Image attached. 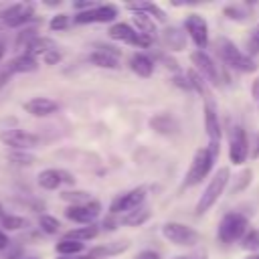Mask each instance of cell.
Listing matches in <instances>:
<instances>
[{
	"instance_id": "1",
	"label": "cell",
	"mask_w": 259,
	"mask_h": 259,
	"mask_svg": "<svg viewBox=\"0 0 259 259\" xmlns=\"http://www.w3.org/2000/svg\"><path fill=\"white\" fill-rule=\"evenodd\" d=\"M217 53L221 57V61L239 73H255L257 71V63L253 61L251 55H245L233 40H229L227 36H219L217 38Z\"/></svg>"
},
{
	"instance_id": "2",
	"label": "cell",
	"mask_w": 259,
	"mask_h": 259,
	"mask_svg": "<svg viewBox=\"0 0 259 259\" xmlns=\"http://www.w3.org/2000/svg\"><path fill=\"white\" fill-rule=\"evenodd\" d=\"M229 178H231V170L227 166L219 168V172L210 178V182L206 184L204 192L200 194V198L196 200V206H194V212L196 214H204L206 210H210L214 206V202L221 198V194L225 192L227 184H229Z\"/></svg>"
},
{
	"instance_id": "3",
	"label": "cell",
	"mask_w": 259,
	"mask_h": 259,
	"mask_svg": "<svg viewBox=\"0 0 259 259\" xmlns=\"http://www.w3.org/2000/svg\"><path fill=\"white\" fill-rule=\"evenodd\" d=\"M247 227H249V221L245 214L241 212H227L221 223H219V229H217V237L221 243L225 245H231L235 241H241L245 235H247Z\"/></svg>"
},
{
	"instance_id": "4",
	"label": "cell",
	"mask_w": 259,
	"mask_h": 259,
	"mask_svg": "<svg viewBox=\"0 0 259 259\" xmlns=\"http://www.w3.org/2000/svg\"><path fill=\"white\" fill-rule=\"evenodd\" d=\"M214 154L208 150V148H198L192 156V162H190V168L184 176V186H196L200 184L212 170V164H214Z\"/></svg>"
},
{
	"instance_id": "5",
	"label": "cell",
	"mask_w": 259,
	"mask_h": 259,
	"mask_svg": "<svg viewBox=\"0 0 259 259\" xmlns=\"http://www.w3.org/2000/svg\"><path fill=\"white\" fill-rule=\"evenodd\" d=\"M162 235L166 241L178 245V247H194L198 241H200V233L184 223H176V221H170L162 227Z\"/></svg>"
},
{
	"instance_id": "6",
	"label": "cell",
	"mask_w": 259,
	"mask_h": 259,
	"mask_svg": "<svg viewBox=\"0 0 259 259\" xmlns=\"http://www.w3.org/2000/svg\"><path fill=\"white\" fill-rule=\"evenodd\" d=\"M109 36L113 40H119V42H125V45H132V47H138V49H148L152 45V36L148 34H142L138 32L134 26H130L127 22H115L109 26Z\"/></svg>"
},
{
	"instance_id": "7",
	"label": "cell",
	"mask_w": 259,
	"mask_h": 259,
	"mask_svg": "<svg viewBox=\"0 0 259 259\" xmlns=\"http://www.w3.org/2000/svg\"><path fill=\"white\" fill-rule=\"evenodd\" d=\"M0 142L12 150H32L36 146H40V138L32 132H26V130H16V127H8L4 132H0Z\"/></svg>"
},
{
	"instance_id": "8",
	"label": "cell",
	"mask_w": 259,
	"mask_h": 259,
	"mask_svg": "<svg viewBox=\"0 0 259 259\" xmlns=\"http://www.w3.org/2000/svg\"><path fill=\"white\" fill-rule=\"evenodd\" d=\"M144 200H146V188L144 186H138V188H132L127 192H121L119 196H115L109 204V214H125L130 210H136L140 206H144Z\"/></svg>"
},
{
	"instance_id": "9",
	"label": "cell",
	"mask_w": 259,
	"mask_h": 259,
	"mask_svg": "<svg viewBox=\"0 0 259 259\" xmlns=\"http://www.w3.org/2000/svg\"><path fill=\"white\" fill-rule=\"evenodd\" d=\"M0 18L4 20L6 26L18 28L26 26L28 22L34 20V6L28 2H18V4H6V8L0 12Z\"/></svg>"
},
{
	"instance_id": "10",
	"label": "cell",
	"mask_w": 259,
	"mask_h": 259,
	"mask_svg": "<svg viewBox=\"0 0 259 259\" xmlns=\"http://www.w3.org/2000/svg\"><path fill=\"white\" fill-rule=\"evenodd\" d=\"M249 158V140H247V132L241 125H235L231 132V140H229V160L235 166L245 164Z\"/></svg>"
},
{
	"instance_id": "11",
	"label": "cell",
	"mask_w": 259,
	"mask_h": 259,
	"mask_svg": "<svg viewBox=\"0 0 259 259\" xmlns=\"http://www.w3.org/2000/svg\"><path fill=\"white\" fill-rule=\"evenodd\" d=\"M190 61L194 65V71H198L204 81L212 87H219L221 85V73H219V65H214V61L204 53V51H194L190 55Z\"/></svg>"
},
{
	"instance_id": "12",
	"label": "cell",
	"mask_w": 259,
	"mask_h": 259,
	"mask_svg": "<svg viewBox=\"0 0 259 259\" xmlns=\"http://www.w3.org/2000/svg\"><path fill=\"white\" fill-rule=\"evenodd\" d=\"M184 30L188 32V36L192 38V42L196 45L198 51H204L208 45V24L204 20V16L192 12L186 16L184 20Z\"/></svg>"
},
{
	"instance_id": "13",
	"label": "cell",
	"mask_w": 259,
	"mask_h": 259,
	"mask_svg": "<svg viewBox=\"0 0 259 259\" xmlns=\"http://www.w3.org/2000/svg\"><path fill=\"white\" fill-rule=\"evenodd\" d=\"M101 212V204L97 200H91L87 204H79V206H67L65 208V217L73 223H79L83 227L93 225V221L99 217Z\"/></svg>"
},
{
	"instance_id": "14",
	"label": "cell",
	"mask_w": 259,
	"mask_h": 259,
	"mask_svg": "<svg viewBox=\"0 0 259 259\" xmlns=\"http://www.w3.org/2000/svg\"><path fill=\"white\" fill-rule=\"evenodd\" d=\"M117 16V8L113 4H97L95 8L87 12H77L73 22L77 24H89V22H111Z\"/></svg>"
},
{
	"instance_id": "15",
	"label": "cell",
	"mask_w": 259,
	"mask_h": 259,
	"mask_svg": "<svg viewBox=\"0 0 259 259\" xmlns=\"http://www.w3.org/2000/svg\"><path fill=\"white\" fill-rule=\"evenodd\" d=\"M38 69V63H36V59L34 57H30V55H18V57H14L12 61H8L6 63V67L0 71V87L6 83V79L8 77H12V75H16V73H34Z\"/></svg>"
},
{
	"instance_id": "16",
	"label": "cell",
	"mask_w": 259,
	"mask_h": 259,
	"mask_svg": "<svg viewBox=\"0 0 259 259\" xmlns=\"http://www.w3.org/2000/svg\"><path fill=\"white\" fill-rule=\"evenodd\" d=\"M36 182L45 190H57L61 184H75V178L71 172H67L63 168H47L38 174Z\"/></svg>"
},
{
	"instance_id": "17",
	"label": "cell",
	"mask_w": 259,
	"mask_h": 259,
	"mask_svg": "<svg viewBox=\"0 0 259 259\" xmlns=\"http://www.w3.org/2000/svg\"><path fill=\"white\" fill-rule=\"evenodd\" d=\"M204 130L208 136V144L219 146L221 142V123H219V113L217 105L212 99H204Z\"/></svg>"
},
{
	"instance_id": "18",
	"label": "cell",
	"mask_w": 259,
	"mask_h": 259,
	"mask_svg": "<svg viewBox=\"0 0 259 259\" xmlns=\"http://www.w3.org/2000/svg\"><path fill=\"white\" fill-rule=\"evenodd\" d=\"M148 123H150V127H152L156 134H162V136H176L178 130H180L178 119H176L172 113H166V111L152 115Z\"/></svg>"
},
{
	"instance_id": "19",
	"label": "cell",
	"mask_w": 259,
	"mask_h": 259,
	"mask_svg": "<svg viewBox=\"0 0 259 259\" xmlns=\"http://www.w3.org/2000/svg\"><path fill=\"white\" fill-rule=\"evenodd\" d=\"M24 111L34 115V117H47L59 111V103L51 97H32L24 103Z\"/></svg>"
},
{
	"instance_id": "20",
	"label": "cell",
	"mask_w": 259,
	"mask_h": 259,
	"mask_svg": "<svg viewBox=\"0 0 259 259\" xmlns=\"http://www.w3.org/2000/svg\"><path fill=\"white\" fill-rule=\"evenodd\" d=\"M162 40L170 51H184L186 49V32L178 26H166L162 30Z\"/></svg>"
},
{
	"instance_id": "21",
	"label": "cell",
	"mask_w": 259,
	"mask_h": 259,
	"mask_svg": "<svg viewBox=\"0 0 259 259\" xmlns=\"http://www.w3.org/2000/svg\"><path fill=\"white\" fill-rule=\"evenodd\" d=\"M130 69H132L138 77L148 79V77H152V73H154V61H152L148 55H144V53H136V55H132V59H130Z\"/></svg>"
},
{
	"instance_id": "22",
	"label": "cell",
	"mask_w": 259,
	"mask_h": 259,
	"mask_svg": "<svg viewBox=\"0 0 259 259\" xmlns=\"http://www.w3.org/2000/svg\"><path fill=\"white\" fill-rule=\"evenodd\" d=\"M127 247H130V241H115V243H107V245H101V247H93L89 251V255L95 257V259H107L111 255L123 253Z\"/></svg>"
},
{
	"instance_id": "23",
	"label": "cell",
	"mask_w": 259,
	"mask_h": 259,
	"mask_svg": "<svg viewBox=\"0 0 259 259\" xmlns=\"http://www.w3.org/2000/svg\"><path fill=\"white\" fill-rule=\"evenodd\" d=\"M127 10H132V12H144L152 20L156 18L158 22H164L166 20V12L158 4H154V2H132V4H127Z\"/></svg>"
},
{
	"instance_id": "24",
	"label": "cell",
	"mask_w": 259,
	"mask_h": 259,
	"mask_svg": "<svg viewBox=\"0 0 259 259\" xmlns=\"http://www.w3.org/2000/svg\"><path fill=\"white\" fill-rule=\"evenodd\" d=\"M150 217H152V210L148 206H140L136 210H130V212L121 214L119 217V225H125V227H142Z\"/></svg>"
},
{
	"instance_id": "25",
	"label": "cell",
	"mask_w": 259,
	"mask_h": 259,
	"mask_svg": "<svg viewBox=\"0 0 259 259\" xmlns=\"http://www.w3.org/2000/svg\"><path fill=\"white\" fill-rule=\"evenodd\" d=\"M55 49H57V45H55L53 38H49V36H40V34H38V36L24 49V53L30 55V57H36V55L45 57L49 51H55Z\"/></svg>"
},
{
	"instance_id": "26",
	"label": "cell",
	"mask_w": 259,
	"mask_h": 259,
	"mask_svg": "<svg viewBox=\"0 0 259 259\" xmlns=\"http://www.w3.org/2000/svg\"><path fill=\"white\" fill-rule=\"evenodd\" d=\"M89 61L99 69H119V59L103 51H93L89 55Z\"/></svg>"
},
{
	"instance_id": "27",
	"label": "cell",
	"mask_w": 259,
	"mask_h": 259,
	"mask_svg": "<svg viewBox=\"0 0 259 259\" xmlns=\"http://www.w3.org/2000/svg\"><path fill=\"white\" fill-rule=\"evenodd\" d=\"M97 233H99V229H97L95 225H87V227H77V229L67 231V233L63 235V239H71V241H79V243H83V241L95 239Z\"/></svg>"
},
{
	"instance_id": "28",
	"label": "cell",
	"mask_w": 259,
	"mask_h": 259,
	"mask_svg": "<svg viewBox=\"0 0 259 259\" xmlns=\"http://www.w3.org/2000/svg\"><path fill=\"white\" fill-rule=\"evenodd\" d=\"M55 251L59 253V257H73V255H79L83 251V243L71 241V239H61L55 245Z\"/></svg>"
},
{
	"instance_id": "29",
	"label": "cell",
	"mask_w": 259,
	"mask_h": 259,
	"mask_svg": "<svg viewBox=\"0 0 259 259\" xmlns=\"http://www.w3.org/2000/svg\"><path fill=\"white\" fill-rule=\"evenodd\" d=\"M132 18H134V24H136V30H138V32L148 34V36H152V32H156L154 20H152L148 14H144V12H134Z\"/></svg>"
},
{
	"instance_id": "30",
	"label": "cell",
	"mask_w": 259,
	"mask_h": 259,
	"mask_svg": "<svg viewBox=\"0 0 259 259\" xmlns=\"http://www.w3.org/2000/svg\"><path fill=\"white\" fill-rule=\"evenodd\" d=\"M61 198L67 200V202H71L69 206H79V204L91 202V194L85 192V190H65V192L61 194Z\"/></svg>"
},
{
	"instance_id": "31",
	"label": "cell",
	"mask_w": 259,
	"mask_h": 259,
	"mask_svg": "<svg viewBox=\"0 0 259 259\" xmlns=\"http://www.w3.org/2000/svg\"><path fill=\"white\" fill-rule=\"evenodd\" d=\"M8 160L16 166H32L36 162V156L32 152H24V150H12L8 152Z\"/></svg>"
},
{
	"instance_id": "32",
	"label": "cell",
	"mask_w": 259,
	"mask_h": 259,
	"mask_svg": "<svg viewBox=\"0 0 259 259\" xmlns=\"http://www.w3.org/2000/svg\"><path fill=\"white\" fill-rule=\"evenodd\" d=\"M251 180H253V170H251V168H243V170L237 174V178H235V184H233L231 192H233V194L243 192V190L251 184Z\"/></svg>"
},
{
	"instance_id": "33",
	"label": "cell",
	"mask_w": 259,
	"mask_h": 259,
	"mask_svg": "<svg viewBox=\"0 0 259 259\" xmlns=\"http://www.w3.org/2000/svg\"><path fill=\"white\" fill-rule=\"evenodd\" d=\"M26 225H28L26 219L16 217V214H4V217L0 219V227L6 229V231H20V229H24Z\"/></svg>"
},
{
	"instance_id": "34",
	"label": "cell",
	"mask_w": 259,
	"mask_h": 259,
	"mask_svg": "<svg viewBox=\"0 0 259 259\" xmlns=\"http://www.w3.org/2000/svg\"><path fill=\"white\" fill-rule=\"evenodd\" d=\"M38 36V32H36V28L34 26H24L20 32H18V36H16V49H26L34 38Z\"/></svg>"
},
{
	"instance_id": "35",
	"label": "cell",
	"mask_w": 259,
	"mask_h": 259,
	"mask_svg": "<svg viewBox=\"0 0 259 259\" xmlns=\"http://www.w3.org/2000/svg\"><path fill=\"white\" fill-rule=\"evenodd\" d=\"M241 247H243L245 251H251V253L259 251V229L247 231V235L241 239Z\"/></svg>"
},
{
	"instance_id": "36",
	"label": "cell",
	"mask_w": 259,
	"mask_h": 259,
	"mask_svg": "<svg viewBox=\"0 0 259 259\" xmlns=\"http://www.w3.org/2000/svg\"><path fill=\"white\" fill-rule=\"evenodd\" d=\"M38 225H40V229H42L47 235H55V233H59V229H61V223H59L55 217H51V214H40Z\"/></svg>"
},
{
	"instance_id": "37",
	"label": "cell",
	"mask_w": 259,
	"mask_h": 259,
	"mask_svg": "<svg viewBox=\"0 0 259 259\" xmlns=\"http://www.w3.org/2000/svg\"><path fill=\"white\" fill-rule=\"evenodd\" d=\"M225 14H227L231 20H245V18L249 16L247 8L241 6V4H229V6H225Z\"/></svg>"
},
{
	"instance_id": "38",
	"label": "cell",
	"mask_w": 259,
	"mask_h": 259,
	"mask_svg": "<svg viewBox=\"0 0 259 259\" xmlns=\"http://www.w3.org/2000/svg\"><path fill=\"white\" fill-rule=\"evenodd\" d=\"M69 22H71V20H69V14H63V12H61V14H55V16L51 18L49 28H51V30H65V28L69 26Z\"/></svg>"
},
{
	"instance_id": "39",
	"label": "cell",
	"mask_w": 259,
	"mask_h": 259,
	"mask_svg": "<svg viewBox=\"0 0 259 259\" xmlns=\"http://www.w3.org/2000/svg\"><path fill=\"white\" fill-rule=\"evenodd\" d=\"M101 227H103L105 231H115V229L119 227V219H117L115 214H107V217L103 219V223H101Z\"/></svg>"
},
{
	"instance_id": "40",
	"label": "cell",
	"mask_w": 259,
	"mask_h": 259,
	"mask_svg": "<svg viewBox=\"0 0 259 259\" xmlns=\"http://www.w3.org/2000/svg\"><path fill=\"white\" fill-rule=\"evenodd\" d=\"M247 47H249L251 55H259V32H255L247 38Z\"/></svg>"
},
{
	"instance_id": "41",
	"label": "cell",
	"mask_w": 259,
	"mask_h": 259,
	"mask_svg": "<svg viewBox=\"0 0 259 259\" xmlns=\"http://www.w3.org/2000/svg\"><path fill=\"white\" fill-rule=\"evenodd\" d=\"M42 61H45V65H55V63H59L61 61V53L55 49V51H49L45 57H42Z\"/></svg>"
},
{
	"instance_id": "42",
	"label": "cell",
	"mask_w": 259,
	"mask_h": 259,
	"mask_svg": "<svg viewBox=\"0 0 259 259\" xmlns=\"http://www.w3.org/2000/svg\"><path fill=\"white\" fill-rule=\"evenodd\" d=\"M134 259H162V257H160L156 251H150V249H146V251H140V253H138Z\"/></svg>"
},
{
	"instance_id": "43",
	"label": "cell",
	"mask_w": 259,
	"mask_h": 259,
	"mask_svg": "<svg viewBox=\"0 0 259 259\" xmlns=\"http://www.w3.org/2000/svg\"><path fill=\"white\" fill-rule=\"evenodd\" d=\"M251 158H253V160H259V134L255 136V142H253V146H251Z\"/></svg>"
},
{
	"instance_id": "44",
	"label": "cell",
	"mask_w": 259,
	"mask_h": 259,
	"mask_svg": "<svg viewBox=\"0 0 259 259\" xmlns=\"http://www.w3.org/2000/svg\"><path fill=\"white\" fill-rule=\"evenodd\" d=\"M251 93H253V99H255V103H257V107H259V79L253 81V85H251Z\"/></svg>"
},
{
	"instance_id": "45",
	"label": "cell",
	"mask_w": 259,
	"mask_h": 259,
	"mask_svg": "<svg viewBox=\"0 0 259 259\" xmlns=\"http://www.w3.org/2000/svg\"><path fill=\"white\" fill-rule=\"evenodd\" d=\"M8 245H10V239H8V235H6V233L0 229V251H4Z\"/></svg>"
},
{
	"instance_id": "46",
	"label": "cell",
	"mask_w": 259,
	"mask_h": 259,
	"mask_svg": "<svg viewBox=\"0 0 259 259\" xmlns=\"http://www.w3.org/2000/svg\"><path fill=\"white\" fill-rule=\"evenodd\" d=\"M59 259H95V257H91L87 253V255H73V257H59Z\"/></svg>"
},
{
	"instance_id": "47",
	"label": "cell",
	"mask_w": 259,
	"mask_h": 259,
	"mask_svg": "<svg viewBox=\"0 0 259 259\" xmlns=\"http://www.w3.org/2000/svg\"><path fill=\"white\" fill-rule=\"evenodd\" d=\"M4 53H6V45L0 40V61H2V57H4Z\"/></svg>"
},
{
	"instance_id": "48",
	"label": "cell",
	"mask_w": 259,
	"mask_h": 259,
	"mask_svg": "<svg viewBox=\"0 0 259 259\" xmlns=\"http://www.w3.org/2000/svg\"><path fill=\"white\" fill-rule=\"evenodd\" d=\"M245 259H259V253H251V255H247Z\"/></svg>"
},
{
	"instance_id": "49",
	"label": "cell",
	"mask_w": 259,
	"mask_h": 259,
	"mask_svg": "<svg viewBox=\"0 0 259 259\" xmlns=\"http://www.w3.org/2000/svg\"><path fill=\"white\" fill-rule=\"evenodd\" d=\"M174 259H190V255H178V257H174Z\"/></svg>"
},
{
	"instance_id": "50",
	"label": "cell",
	"mask_w": 259,
	"mask_h": 259,
	"mask_svg": "<svg viewBox=\"0 0 259 259\" xmlns=\"http://www.w3.org/2000/svg\"><path fill=\"white\" fill-rule=\"evenodd\" d=\"M4 217V208H2V204H0V219Z\"/></svg>"
},
{
	"instance_id": "51",
	"label": "cell",
	"mask_w": 259,
	"mask_h": 259,
	"mask_svg": "<svg viewBox=\"0 0 259 259\" xmlns=\"http://www.w3.org/2000/svg\"><path fill=\"white\" fill-rule=\"evenodd\" d=\"M22 259H38V257H22Z\"/></svg>"
},
{
	"instance_id": "52",
	"label": "cell",
	"mask_w": 259,
	"mask_h": 259,
	"mask_svg": "<svg viewBox=\"0 0 259 259\" xmlns=\"http://www.w3.org/2000/svg\"><path fill=\"white\" fill-rule=\"evenodd\" d=\"M257 32H259V24H257Z\"/></svg>"
}]
</instances>
